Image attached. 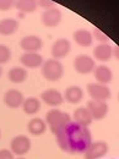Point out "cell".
Masks as SVG:
<instances>
[{
    "mask_svg": "<svg viewBox=\"0 0 119 159\" xmlns=\"http://www.w3.org/2000/svg\"><path fill=\"white\" fill-rule=\"evenodd\" d=\"M54 136L60 149L70 154H82L92 143L88 127L78 125L74 121H70Z\"/></svg>",
    "mask_w": 119,
    "mask_h": 159,
    "instance_id": "1",
    "label": "cell"
},
{
    "mask_svg": "<svg viewBox=\"0 0 119 159\" xmlns=\"http://www.w3.org/2000/svg\"><path fill=\"white\" fill-rule=\"evenodd\" d=\"M44 121H45L47 126L49 127V130L52 131V134L55 135L64 126H66L71 121V118L68 113L61 111L57 108H53V109L48 110V113L45 114Z\"/></svg>",
    "mask_w": 119,
    "mask_h": 159,
    "instance_id": "2",
    "label": "cell"
},
{
    "mask_svg": "<svg viewBox=\"0 0 119 159\" xmlns=\"http://www.w3.org/2000/svg\"><path fill=\"white\" fill-rule=\"evenodd\" d=\"M40 74L44 79L49 82H57L64 75V66L57 59L44 60L40 66Z\"/></svg>",
    "mask_w": 119,
    "mask_h": 159,
    "instance_id": "3",
    "label": "cell"
},
{
    "mask_svg": "<svg viewBox=\"0 0 119 159\" xmlns=\"http://www.w3.org/2000/svg\"><path fill=\"white\" fill-rule=\"evenodd\" d=\"M87 94L92 100H99V102H107L112 97L111 88L106 84H101L97 82H91L86 87Z\"/></svg>",
    "mask_w": 119,
    "mask_h": 159,
    "instance_id": "4",
    "label": "cell"
},
{
    "mask_svg": "<svg viewBox=\"0 0 119 159\" xmlns=\"http://www.w3.org/2000/svg\"><path fill=\"white\" fill-rule=\"evenodd\" d=\"M32 143L28 136L26 135H17L10 142V151L12 152L14 156L17 157H23L31 151Z\"/></svg>",
    "mask_w": 119,
    "mask_h": 159,
    "instance_id": "5",
    "label": "cell"
},
{
    "mask_svg": "<svg viewBox=\"0 0 119 159\" xmlns=\"http://www.w3.org/2000/svg\"><path fill=\"white\" fill-rule=\"evenodd\" d=\"M109 152V146L104 141H96L87 147V149L82 153L83 159H101Z\"/></svg>",
    "mask_w": 119,
    "mask_h": 159,
    "instance_id": "6",
    "label": "cell"
},
{
    "mask_svg": "<svg viewBox=\"0 0 119 159\" xmlns=\"http://www.w3.org/2000/svg\"><path fill=\"white\" fill-rule=\"evenodd\" d=\"M95 67H96V61L90 55L81 54L74 59V70L80 75L92 74Z\"/></svg>",
    "mask_w": 119,
    "mask_h": 159,
    "instance_id": "7",
    "label": "cell"
},
{
    "mask_svg": "<svg viewBox=\"0 0 119 159\" xmlns=\"http://www.w3.org/2000/svg\"><path fill=\"white\" fill-rule=\"evenodd\" d=\"M86 108L88 113L91 114L92 119L97 120V121L104 119L109 111V107L107 102H99V100H88Z\"/></svg>",
    "mask_w": 119,
    "mask_h": 159,
    "instance_id": "8",
    "label": "cell"
},
{
    "mask_svg": "<svg viewBox=\"0 0 119 159\" xmlns=\"http://www.w3.org/2000/svg\"><path fill=\"white\" fill-rule=\"evenodd\" d=\"M61 20H63V12L57 7H52V9L44 10L42 12V16H40L42 23L48 28L58 27Z\"/></svg>",
    "mask_w": 119,
    "mask_h": 159,
    "instance_id": "9",
    "label": "cell"
},
{
    "mask_svg": "<svg viewBox=\"0 0 119 159\" xmlns=\"http://www.w3.org/2000/svg\"><path fill=\"white\" fill-rule=\"evenodd\" d=\"M71 50V43L70 40L66 39V38H59L57 39L53 44H52V48H50V53L53 55V59H64L69 55Z\"/></svg>",
    "mask_w": 119,
    "mask_h": 159,
    "instance_id": "10",
    "label": "cell"
},
{
    "mask_svg": "<svg viewBox=\"0 0 119 159\" xmlns=\"http://www.w3.org/2000/svg\"><path fill=\"white\" fill-rule=\"evenodd\" d=\"M40 102H43L45 105L50 107V108H58L64 103V97L58 89L50 88V89H45L40 93Z\"/></svg>",
    "mask_w": 119,
    "mask_h": 159,
    "instance_id": "11",
    "label": "cell"
},
{
    "mask_svg": "<svg viewBox=\"0 0 119 159\" xmlns=\"http://www.w3.org/2000/svg\"><path fill=\"white\" fill-rule=\"evenodd\" d=\"M43 47V40L36 34L25 36L20 40V48L25 53H37Z\"/></svg>",
    "mask_w": 119,
    "mask_h": 159,
    "instance_id": "12",
    "label": "cell"
},
{
    "mask_svg": "<svg viewBox=\"0 0 119 159\" xmlns=\"http://www.w3.org/2000/svg\"><path fill=\"white\" fill-rule=\"evenodd\" d=\"M2 100L5 103V105L10 109H19L22 107V103L25 100L23 94L21 93L19 89H7L5 93H4V97Z\"/></svg>",
    "mask_w": 119,
    "mask_h": 159,
    "instance_id": "13",
    "label": "cell"
},
{
    "mask_svg": "<svg viewBox=\"0 0 119 159\" xmlns=\"http://www.w3.org/2000/svg\"><path fill=\"white\" fill-rule=\"evenodd\" d=\"M43 57L40 53H23L20 57V62L25 69H38L43 64Z\"/></svg>",
    "mask_w": 119,
    "mask_h": 159,
    "instance_id": "14",
    "label": "cell"
},
{
    "mask_svg": "<svg viewBox=\"0 0 119 159\" xmlns=\"http://www.w3.org/2000/svg\"><path fill=\"white\" fill-rule=\"evenodd\" d=\"M92 74H93V77L96 80V82L101 83V84H106L107 86L113 80V71L107 65H97L93 69Z\"/></svg>",
    "mask_w": 119,
    "mask_h": 159,
    "instance_id": "15",
    "label": "cell"
},
{
    "mask_svg": "<svg viewBox=\"0 0 119 159\" xmlns=\"http://www.w3.org/2000/svg\"><path fill=\"white\" fill-rule=\"evenodd\" d=\"M112 49L113 47L111 45V43H99L93 48V59L101 62L109 61L112 59Z\"/></svg>",
    "mask_w": 119,
    "mask_h": 159,
    "instance_id": "16",
    "label": "cell"
},
{
    "mask_svg": "<svg viewBox=\"0 0 119 159\" xmlns=\"http://www.w3.org/2000/svg\"><path fill=\"white\" fill-rule=\"evenodd\" d=\"M73 39L74 42L82 47V48H88L92 45L93 43V37H92V33L86 30V28H80V30H76L74 33H73Z\"/></svg>",
    "mask_w": 119,
    "mask_h": 159,
    "instance_id": "17",
    "label": "cell"
},
{
    "mask_svg": "<svg viewBox=\"0 0 119 159\" xmlns=\"http://www.w3.org/2000/svg\"><path fill=\"white\" fill-rule=\"evenodd\" d=\"M83 96H85V92L83 89L80 87V86H69L63 97H64V100H66L68 103L70 104H78L81 100L83 99Z\"/></svg>",
    "mask_w": 119,
    "mask_h": 159,
    "instance_id": "18",
    "label": "cell"
},
{
    "mask_svg": "<svg viewBox=\"0 0 119 159\" xmlns=\"http://www.w3.org/2000/svg\"><path fill=\"white\" fill-rule=\"evenodd\" d=\"M71 121L76 122L78 125L88 127L93 122V119H92V116L88 113V110H87L86 107H79L78 109H75V111L73 114V120Z\"/></svg>",
    "mask_w": 119,
    "mask_h": 159,
    "instance_id": "19",
    "label": "cell"
},
{
    "mask_svg": "<svg viewBox=\"0 0 119 159\" xmlns=\"http://www.w3.org/2000/svg\"><path fill=\"white\" fill-rule=\"evenodd\" d=\"M20 27V22L12 17L2 19L0 20V36H12L16 33V31Z\"/></svg>",
    "mask_w": 119,
    "mask_h": 159,
    "instance_id": "20",
    "label": "cell"
},
{
    "mask_svg": "<svg viewBox=\"0 0 119 159\" xmlns=\"http://www.w3.org/2000/svg\"><path fill=\"white\" fill-rule=\"evenodd\" d=\"M28 77V72L25 67L22 66H14L9 70L7 72V80L15 84H20L23 83Z\"/></svg>",
    "mask_w": 119,
    "mask_h": 159,
    "instance_id": "21",
    "label": "cell"
},
{
    "mask_svg": "<svg viewBox=\"0 0 119 159\" xmlns=\"http://www.w3.org/2000/svg\"><path fill=\"white\" fill-rule=\"evenodd\" d=\"M47 124L45 121L40 118H33L28 121L27 124V131L32 136H40L47 131Z\"/></svg>",
    "mask_w": 119,
    "mask_h": 159,
    "instance_id": "22",
    "label": "cell"
},
{
    "mask_svg": "<svg viewBox=\"0 0 119 159\" xmlns=\"http://www.w3.org/2000/svg\"><path fill=\"white\" fill-rule=\"evenodd\" d=\"M40 107H42L40 99L36 98V97H28V98H25L21 108H22L25 114H27V115H36L40 110Z\"/></svg>",
    "mask_w": 119,
    "mask_h": 159,
    "instance_id": "23",
    "label": "cell"
},
{
    "mask_svg": "<svg viewBox=\"0 0 119 159\" xmlns=\"http://www.w3.org/2000/svg\"><path fill=\"white\" fill-rule=\"evenodd\" d=\"M20 12L32 14L37 10V0H16L14 5Z\"/></svg>",
    "mask_w": 119,
    "mask_h": 159,
    "instance_id": "24",
    "label": "cell"
},
{
    "mask_svg": "<svg viewBox=\"0 0 119 159\" xmlns=\"http://www.w3.org/2000/svg\"><path fill=\"white\" fill-rule=\"evenodd\" d=\"M11 57H12L11 49L5 44H0V65L9 62L11 60Z\"/></svg>",
    "mask_w": 119,
    "mask_h": 159,
    "instance_id": "25",
    "label": "cell"
},
{
    "mask_svg": "<svg viewBox=\"0 0 119 159\" xmlns=\"http://www.w3.org/2000/svg\"><path fill=\"white\" fill-rule=\"evenodd\" d=\"M92 37H93V39H96L97 42L99 43H109L111 40L109 38L107 37V34H104L101 30H98L97 27H93V30H92Z\"/></svg>",
    "mask_w": 119,
    "mask_h": 159,
    "instance_id": "26",
    "label": "cell"
},
{
    "mask_svg": "<svg viewBox=\"0 0 119 159\" xmlns=\"http://www.w3.org/2000/svg\"><path fill=\"white\" fill-rule=\"evenodd\" d=\"M16 0H0V11H7L14 7Z\"/></svg>",
    "mask_w": 119,
    "mask_h": 159,
    "instance_id": "27",
    "label": "cell"
},
{
    "mask_svg": "<svg viewBox=\"0 0 119 159\" xmlns=\"http://www.w3.org/2000/svg\"><path fill=\"white\" fill-rule=\"evenodd\" d=\"M37 6H40L44 10L54 7V1L53 0H37Z\"/></svg>",
    "mask_w": 119,
    "mask_h": 159,
    "instance_id": "28",
    "label": "cell"
},
{
    "mask_svg": "<svg viewBox=\"0 0 119 159\" xmlns=\"http://www.w3.org/2000/svg\"><path fill=\"white\" fill-rule=\"evenodd\" d=\"M0 159H15V156L12 154V152L10 149L2 148V149H0Z\"/></svg>",
    "mask_w": 119,
    "mask_h": 159,
    "instance_id": "29",
    "label": "cell"
},
{
    "mask_svg": "<svg viewBox=\"0 0 119 159\" xmlns=\"http://www.w3.org/2000/svg\"><path fill=\"white\" fill-rule=\"evenodd\" d=\"M112 57H114L116 59L118 60L119 59V47H113V49H112Z\"/></svg>",
    "mask_w": 119,
    "mask_h": 159,
    "instance_id": "30",
    "label": "cell"
},
{
    "mask_svg": "<svg viewBox=\"0 0 119 159\" xmlns=\"http://www.w3.org/2000/svg\"><path fill=\"white\" fill-rule=\"evenodd\" d=\"M17 16H19V19H23V17H25V14H23V12H19Z\"/></svg>",
    "mask_w": 119,
    "mask_h": 159,
    "instance_id": "31",
    "label": "cell"
},
{
    "mask_svg": "<svg viewBox=\"0 0 119 159\" xmlns=\"http://www.w3.org/2000/svg\"><path fill=\"white\" fill-rule=\"evenodd\" d=\"M1 75H2V67H1V65H0V77H1Z\"/></svg>",
    "mask_w": 119,
    "mask_h": 159,
    "instance_id": "32",
    "label": "cell"
},
{
    "mask_svg": "<svg viewBox=\"0 0 119 159\" xmlns=\"http://www.w3.org/2000/svg\"><path fill=\"white\" fill-rule=\"evenodd\" d=\"M17 159H26V158H23V157H19Z\"/></svg>",
    "mask_w": 119,
    "mask_h": 159,
    "instance_id": "33",
    "label": "cell"
},
{
    "mask_svg": "<svg viewBox=\"0 0 119 159\" xmlns=\"http://www.w3.org/2000/svg\"><path fill=\"white\" fill-rule=\"evenodd\" d=\"M0 139H1V130H0Z\"/></svg>",
    "mask_w": 119,
    "mask_h": 159,
    "instance_id": "34",
    "label": "cell"
}]
</instances>
